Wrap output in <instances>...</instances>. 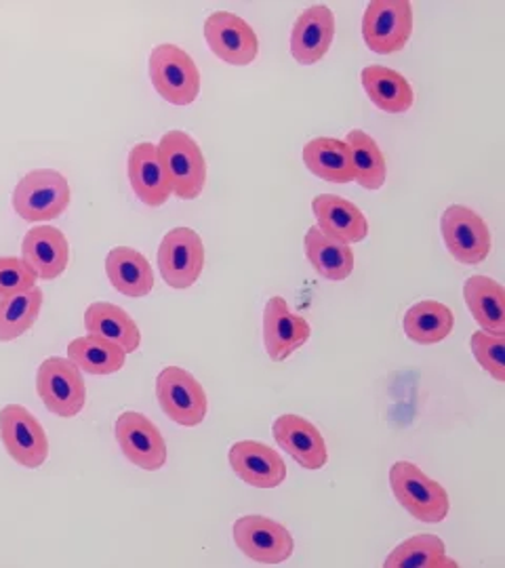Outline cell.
Instances as JSON below:
<instances>
[{
	"label": "cell",
	"instance_id": "5",
	"mask_svg": "<svg viewBox=\"0 0 505 568\" xmlns=\"http://www.w3.org/2000/svg\"><path fill=\"white\" fill-rule=\"evenodd\" d=\"M37 394L51 415L61 419L77 417L87 405V386L81 368L68 356H51L42 361L37 371Z\"/></svg>",
	"mask_w": 505,
	"mask_h": 568
},
{
	"label": "cell",
	"instance_id": "10",
	"mask_svg": "<svg viewBox=\"0 0 505 568\" xmlns=\"http://www.w3.org/2000/svg\"><path fill=\"white\" fill-rule=\"evenodd\" d=\"M0 440L9 457L26 469H39L49 457L47 432L26 406H2Z\"/></svg>",
	"mask_w": 505,
	"mask_h": 568
},
{
	"label": "cell",
	"instance_id": "17",
	"mask_svg": "<svg viewBox=\"0 0 505 568\" xmlns=\"http://www.w3.org/2000/svg\"><path fill=\"white\" fill-rule=\"evenodd\" d=\"M335 16L326 4H312L293 23L291 55L302 65H314L326 58L335 39Z\"/></svg>",
	"mask_w": 505,
	"mask_h": 568
},
{
	"label": "cell",
	"instance_id": "25",
	"mask_svg": "<svg viewBox=\"0 0 505 568\" xmlns=\"http://www.w3.org/2000/svg\"><path fill=\"white\" fill-rule=\"evenodd\" d=\"M464 300L469 314L486 333L505 335V291L488 276H469L464 284Z\"/></svg>",
	"mask_w": 505,
	"mask_h": 568
},
{
	"label": "cell",
	"instance_id": "33",
	"mask_svg": "<svg viewBox=\"0 0 505 568\" xmlns=\"http://www.w3.org/2000/svg\"><path fill=\"white\" fill-rule=\"evenodd\" d=\"M39 276L26 265L21 257H0V297L26 293L34 288Z\"/></svg>",
	"mask_w": 505,
	"mask_h": 568
},
{
	"label": "cell",
	"instance_id": "15",
	"mask_svg": "<svg viewBox=\"0 0 505 568\" xmlns=\"http://www.w3.org/2000/svg\"><path fill=\"white\" fill-rule=\"evenodd\" d=\"M272 434L279 447L283 448L284 453L303 469L316 471L326 466L329 448L321 429L310 419L295 413H284L274 419Z\"/></svg>",
	"mask_w": 505,
	"mask_h": 568
},
{
	"label": "cell",
	"instance_id": "3",
	"mask_svg": "<svg viewBox=\"0 0 505 568\" xmlns=\"http://www.w3.org/2000/svg\"><path fill=\"white\" fill-rule=\"evenodd\" d=\"M148 74L156 93L171 105H192L201 95V70L182 47L162 42L152 49Z\"/></svg>",
	"mask_w": 505,
	"mask_h": 568
},
{
	"label": "cell",
	"instance_id": "32",
	"mask_svg": "<svg viewBox=\"0 0 505 568\" xmlns=\"http://www.w3.org/2000/svg\"><path fill=\"white\" fill-rule=\"evenodd\" d=\"M469 349L476 363L483 366L495 382L505 384V335H493L481 328L472 333Z\"/></svg>",
	"mask_w": 505,
	"mask_h": 568
},
{
	"label": "cell",
	"instance_id": "6",
	"mask_svg": "<svg viewBox=\"0 0 505 568\" xmlns=\"http://www.w3.org/2000/svg\"><path fill=\"white\" fill-rule=\"evenodd\" d=\"M413 23L411 0H371L364 9V44L377 55H394L411 41Z\"/></svg>",
	"mask_w": 505,
	"mask_h": 568
},
{
	"label": "cell",
	"instance_id": "28",
	"mask_svg": "<svg viewBox=\"0 0 505 568\" xmlns=\"http://www.w3.org/2000/svg\"><path fill=\"white\" fill-rule=\"evenodd\" d=\"M354 166V182L368 192H377L387 180V161L380 143L361 129H352L344 140Z\"/></svg>",
	"mask_w": 505,
	"mask_h": 568
},
{
	"label": "cell",
	"instance_id": "1",
	"mask_svg": "<svg viewBox=\"0 0 505 568\" xmlns=\"http://www.w3.org/2000/svg\"><path fill=\"white\" fill-rule=\"evenodd\" d=\"M390 487L401 508L420 523L441 525L451 511L446 488L411 462H396L390 467Z\"/></svg>",
	"mask_w": 505,
	"mask_h": 568
},
{
	"label": "cell",
	"instance_id": "21",
	"mask_svg": "<svg viewBox=\"0 0 505 568\" xmlns=\"http://www.w3.org/2000/svg\"><path fill=\"white\" fill-rule=\"evenodd\" d=\"M108 281L124 297L140 300L152 293L154 272L140 251L131 246H114L105 257Z\"/></svg>",
	"mask_w": 505,
	"mask_h": 568
},
{
	"label": "cell",
	"instance_id": "4",
	"mask_svg": "<svg viewBox=\"0 0 505 568\" xmlns=\"http://www.w3.org/2000/svg\"><path fill=\"white\" fill-rule=\"evenodd\" d=\"M156 150L171 194L182 201H196L206 185V161L201 145L183 131H169Z\"/></svg>",
	"mask_w": 505,
	"mask_h": 568
},
{
	"label": "cell",
	"instance_id": "11",
	"mask_svg": "<svg viewBox=\"0 0 505 568\" xmlns=\"http://www.w3.org/2000/svg\"><path fill=\"white\" fill-rule=\"evenodd\" d=\"M156 264L162 281L175 291L194 286L204 270V244L192 227H173L164 234Z\"/></svg>",
	"mask_w": 505,
	"mask_h": 568
},
{
	"label": "cell",
	"instance_id": "30",
	"mask_svg": "<svg viewBox=\"0 0 505 568\" xmlns=\"http://www.w3.org/2000/svg\"><path fill=\"white\" fill-rule=\"evenodd\" d=\"M44 293L41 286H34L26 293H16L0 297V344L20 339L41 316Z\"/></svg>",
	"mask_w": 505,
	"mask_h": 568
},
{
	"label": "cell",
	"instance_id": "26",
	"mask_svg": "<svg viewBox=\"0 0 505 568\" xmlns=\"http://www.w3.org/2000/svg\"><path fill=\"white\" fill-rule=\"evenodd\" d=\"M302 159L307 171L323 182H354V166L344 140L316 138L303 145Z\"/></svg>",
	"mask_w": 505,
	"mask_h": 568
},
{
	"label": "cell",
	"instance_id": "29",
	"mask_svg": "<svg viewBox=\"0 0 505 568\" xmlns=\"http://www.w3.org/2000/svg\"><path fill=\"white\" fill-rule=\"evenodd\" d=\"M127 352L98 335L77 337L68 344V358L89 375H114L127 363Z\"/></svg>",
	"mask_w": 505,
	"mask_h": 568
},
{
	"label": "cell",
	"instance_id": "9",
	"mask_svg": "<svg viewBox=\"0 0 505 568\" xmlns=\"http://www.w3.org/2000/svg\"><path fill=\"white\" fill-rule=\"evenodd\" d=\"M441 232L448 255L464 265L485 262L493 246L491 230L485 220L465 204L446 206L441 217Z\"/></svg>",
	"mask_w": 505,
	"mask_h": 568
},
{
	"label": "cell",
	"instance_id": "7",
	"mask_svg": "<svg viewBox=\"0 0 505 568\" xmlns=\"http://www.w3.org/2000/svg\"><path fill=\"white\" fill-rule=\"evenodd\" d=\"M156 398L162 413L178 426H201L209 410L206 392L185 368L166 366L156 377Z\"/></svg>",
	"mask_w": 505,
	"mask_h": 568
},
{
	"label": "cell",
	"instance_id": "16",
	"mask_svg": "<svg viewBox=\"0 0 505 568\" xmlns=\"http://www.w3.org/2000/svg\"><path fill=\"white\" fill-rule=\"evenodd\" d=\"M232 471L253 488H279L286 480L283 455L257 440L234 443L228 453Z\"/></svg>",
	"mask_w": 505,
	"mask_h": 568
},
{
	"label": "cell",
	"instance_id": "22",
	"mask_svg": "<svg viewBox=\"0 0 505 568\" xmlns=\"http://www.w3.org/2000/svg\"><path fill=\"white\" fill-rule=\"evenodd\" d=\"M84 328L112 344L121 345L127 354L138 352L142 345V331L121 305L93 302L84 310Z\"/></svg>",
	"mask_w": 505,
	"mask_h": 568
},
{
	"label": "cell",
	"instance_id": "19",
	"mask_svg": "<svg viewBox=\"0 0 505 568\" xmlns=\"http://www.w3.org/2000/svg\"><path fill=\"white\" fill-rule=\"evenodd\" d=\"M316 227L329 239L344 244L363 243L368 236V222L363 211L337 194H319L312 201Z\"/></svg>",
	"mask_w": 505,
	"mask_h": 568
},
{
	"label": "cell",
	"instance_id": "20",
	"mask_svg": "<svg viewBox=\"0 0 505 568\" xmlns=\"http://www.w3.org/2000/svg\"><path fill=\"white\" fill-rule=\"evenodd\" d=\"M127 171H129V182H131L135 196L145 206L159 209L169 201L171 187L164 178L159 150L154 143H138L129 152Z\"/></svg>",
	"mask_w": 505,
	"mask_h": 568
},
{
	"label": "cell",
	"instance_id": "8",
	"mask_svg": "<svg viewBox=\"0 0 505 568\" xmlns=\"http://www.w3.org/2000/svg\"><path fill=\"white\" fill-rule=\"evenodd\" d=\"M232 535L236 548L249 560L260 565H283L293 556L295 549L291 530L262 514H246L239 518L234 523Z\"/></svg>",
	"mask_w": 505,
	"mask_h": 568
},
{
	"label": "cell",
	"instance_id": "12",
	"mask_svg": "<svg viewBox=\"0 0 505 568\" xmlns=\"http://www.w3.org/2000/svg\"><path fill=\"white\" fill-rule=\"evenodd\" d=\"M204 41L218 60L244 68L251 65L260 55L257 32L241 18L230 11L211 13L202 26Z\"/></svg>",
	"mask_w": 505,
	"mask_h": 568
},
{
	"label": "cell",
	"instance_id": "14",
	"mask_svg": "<svg viewBox=\"0 0 505 568\" xmlns=\"http://www.w3.org/2000/svg\"><path fill=\"white\" fill-rule=\"evenodd\" d=\"M312 326L276 295L263 307V345L272 363H284L310 342Z\"/></svg>",
	"mask_w": 505,
	"mask_h": 568
},
{
	"label": "cell",
	"instance_id": "27",
	"mask_svg": "<svg viewBox=\"0 0 505 568\" xmlns=\"http://www.w3.org/2000/svg\"><path fill=\"white\" fill-rule=\"evenodd\" d=\"M455 316L451 307L434 300L411 305L403 318L404 335L420 345H436L453 333Z\"/></svg>",
	"mask_w": 505,
	"mask_h": 568
},
{
	"label": "cell",
	"instance_id": "2",
	"mask_svg": "<svg viewBox=\"0 0 505 568\" xmlns=\"http://www.w3.org/2000/svg\"><path fill=\"white\" fill-rule=\"evenodd\" d=\"M70 183L55 169H34L21 178L13 190L11 204L23 222H53L70 206Z\"/></svg>",
	"mask_w": 505,
	"mask_h": 568
},
{
	"label": "cell",
	"instance_id": "31",
	"mask_svg": "<svg viewBox=\"0 0 505 568\" xmlns=\"http://www.w3.org/2000/svg\"><path fill=\"white\" fill-rule=\"evenodd\" d=\"M385 568H457L446 556L445 541L436 535H413L385 558Z\"/></svg>",
	"mask_w": 505,
	"mask_h": 568
},
{
	"label": "cell",
	"instance_id": "24",
	"mask_svg": "<svg viewBox=\"0 0 505 568\" xmlns=\"http://www.w3.org/2000/svg\"><path fill=\"white\" fill-rule=\"evenodd\" d=\"M303 251L319 276L333 283L347 281L354 272V251L350 244L329 239L316 225H312L303 239Z\"/></svg>",
	"mask_w": 505,
	"mask_h": 568
},
{
	"label": "cell",
	"instance_id": "23",
	"mask_svg": "<svg viewBox=\"0 0 505 568\" xmlns=\"http://www.w3.org/2000/svg\"><path fill=\"white\" fill-rule=\"evenodd\" d=\"M361 81L368 100L385 114H404L413 108L415 91L401 72L385 65H366Z\"/></svg>",
	"mask_w": 505,
	"mask_h": 568
},
{
	"label": "cell",
	"instance_id": "18",
	"mask_svg": "<svg viewBox=\"0 0 505 568\" xmlns=\"http://www.w3.org/2000/svg\"><path fill=\"white\" fill-rule=\"evenodd\" d=\"M21 260L39 276V281H55L70 262V243L60 227L34 225L23 236Z\"/></svg>",
	"mask_w": 505,
	"mask_h": 568
},
{
	"label": "cell",
	"instance_id": "13",
	"mask_svg": "<svg viewBox=\"0 0 505 568\" xmlns=\"http://www.w3.org/2000/svg\"><path fill=\"white\" fill-rule=\"evenodd\" d=\"M114 436L122 455L143 471H159L166 464L169 448L161 429L143 413L124 410L114 424Z\"/></svg>",
	"mask_w": 505,
	"mask_h": 568
}]
</instances>
